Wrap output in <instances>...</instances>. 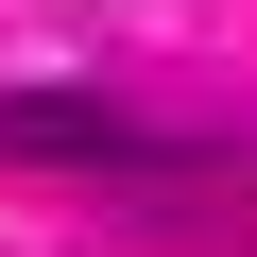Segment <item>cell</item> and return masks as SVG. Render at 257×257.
Wrapping results in <instances>:
<instances>
[{"mask_svg": "<svg viewBox=\"0 0 257 257\" xmlns=\"http://www.w3.org/2000/svg\"><path fill=\"white\" fill-rule=\"evenodd\" d=\"M0 155H103V172H138V155H172V138L120 120L103 86H18V103H0Z\"/></svg>", "mask_w": 257, "mask_h": 257, "instance_id": "1", "label": "cell"}]
</instances>
